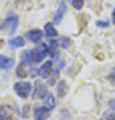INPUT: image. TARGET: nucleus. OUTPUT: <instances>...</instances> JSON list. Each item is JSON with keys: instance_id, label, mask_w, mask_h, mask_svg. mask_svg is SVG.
Returning a JSON list of instances; mask_svg holds the SVG:
<instances>
[{"instance_id": "obj_15", "label": "nucleus", "mask_w": 115, "mask_h": 120, "mask_svg": "<svg viewBox=\"0 0 115 120\" xmlns=\"http://www.w3.org/2000/svg\"><path fill=\"white\" fill-rule=\"evenodd\" d=\"M24 44H26V40H24V38H21V36H16V38H13L9 40V45L12 48L23 47Z\"/></svg>"}, {"instance_id": "obj_16", "label": "nucleus", "mask_w": 115, "mask_h": 120, "mask_svg": "<svg viewBox=\"0 0 115 120\" xmlns=\"http://www.w3.org/2000/svg\"><path fill=\"white\" fill-rule=\"evenodd\" d=\"M27 75H28V69H27V65H26V64H23V63L17 65V67H16V76H17V77H21V79H23V77H26Z\"/></svg>"}, {"instance_id": "obj_12", "label": "nucleus", "mask_w": 115, "mask_h": 120, "mask_svg": "<svg viewBox=\"0 0 115 120\" xmlns=\"http://www.w3.org/2000/svg\"><path fill=\"white\" fill-rule=\"evenodd\" d=\"M48 55L51 57H58V40H50L48 41Z\"/></svg>"}, {"instance_id": "obj_7", "label": "nucleus", "mask_w": 115, "mask_h": 120, "mask_svg": "<svg viewBox=\"0 0 115 120\" xmlns=\"http://www.w3.org/2000/svg\"><path fill=\"white\" fill-rule=\"evenodd\" d=\"M38 72H39V75H40L42 79H48V77L51 76V73H52V61L48 60V61H46V63H43V65L39 68Z\"/></svg>"}, {"instance_id": "obj_5", "label": "nucleus", "mask_w": 115, "mask_h": 120, "mask_svg": "<svg viewBox=\"0 0 115 120\" xmlns=\"http://www.w3.org/2000/svg\"><path fill=\"white\" fill-rule=\"evenodd\" d=\"M43 36H44V34H43V31L39 30V28L31 30V31H28V32L26 34V38L28 39L30 41H32V43H36V44H40Z\"/></svg>"}, {"instance_id": "obj_8", "label": "nucleus", "mask_w": 115, "mask_h": 120, "mask_svg": "<svg viewBox=\"0 0 115 120\" xmlns=\"http://www.w3.org/2000/svg\"><path fill=\"white\" fill-rule=\"evenodd\" d=\"M15 64V61H13L11 57L5 55H0V69H4V71H8L11 69Z\"/></svg>"}, {"instance_id": "obj_19", "label": "nucleus", "mask_w": 115, "mask_h": 120, "mask_svg": "<svg viewBox=\"0 0 115 120\" xmlns=\"http://www.w3.org/2000/svg\"><path fill=\"white\" fill-rule=\"evenodd\" d=\"M71 4L75 9H82L83 8V5H84V0H71Z\"/></svg>"}, {"instance_id": "obj_10", "label": "nucleus", "mask_w": 115, "mask_h": 120, "mask_svg": "<svg viewBox=\"0 0 115 120\" xmlns=\"http://www.w3.org/2000/svg\"><path fill=\"white\" fill-rule=\"evenodd\" d=\"M55 96L52 94H50V92H47V95L43 98V105H44V108H47L48 111H51V109H54L55 108Z\"/></svg>"}, {"instance_id": "obj_14", "label": "nucleus", "mask_w": 115, "mask_h": 120, "mask_svg": "<svg viewBox=\"0 0 115 120\" xmlns=\"http://www.w3.org/2000/svg\"><path fill=\"white\" fill-rule=\"evenodd\" d=\"M56 94H58V98H64L66 94H67V84L64 80H60L58 83V86H56Z\"/></svg>"}, {"instance_id": "obj_17", "label": "nucleus", "mask_w": 115, "mask_h": 120, "mask_svg": "<svg viewBox=\"0 0 115 120\" xmlns=\"http://www.w3.org/2000/svg\"><path fill=\"white\" fill-rule=\"evenodd\" d=\"M21 63L23 64H31V51H24L21 53Z\"/></svg>"}, {"instance_id": "obj_3", "label": "nucleus", "mask_w": 115, "mask_h": 120, "mask_svg": "<svg viewBox=\"0 0 115 120\" xmlns=\"http://www.w3.org/2000/svg\"><path fill=\"white\" fill-rule=\"evenodd\" d=\"M13 91L16 92V95L21 99H27L31 95L32 91V84L30 82H17L13 86Z\"/></svg>"}, {"instance_id": "obj_24", "label": "nucleus", "mask_w": 115, "mask_h": 120, "mask_svg": "<svg viewBox=\"0 0 115 120\" xmlns=\"http://www.w3.org/2000/svg\"><path fill=\"white\" fill-rule=\"evenodd\" d=\"M1 28H3V23H0V30H1Z\"/></svg>"}, {"instance_id": "obj_6", "label": "nucleus", "mask_w": 115, "mask_h": 120, "mask_svg": "<svg viewBox=\"0 0 115 120\" xmlns=\"http://www.w3.org/2000/svg\"><path fill=\"white\" fill-rule=\"evenodd\" d=\"M47 86L43 84L42 82H36L35 83V88H34V95L32 98L34 99H43L46 95H47Z\"/></svg>"}, {"instance_id": "obj_2", "label": "nucleus", "mask_w": 115, "mask_h": 120, "mask_svg": "<svg viewBox=\"0 0 115 120\" xmlns=\"http://www.w3.org/2000/svg\"><path fill=\"white\" fill-rule=\"evenodd\" d=\"M17 26H19V16H17L15 12H9L5 17L4 23H3V28L7 30L8 34H15L17 30Z\"/></svg>"}, {"instance_id": "obj_21", "label": "nucleus", "mask_w": 115, "mask_h": 120, "mask_svg": "<svg viewBox=\"0 0 115 120\" xmlns=\"http://www.w3.org/2000/svg\"><path fill=\"white\" fill-rule=\"evenodd\" d=\"M108 80H110V82H112L115 84V72H112L110 76H108Z\"/></svg>"}, {"instance_id": "obj_1", "label": "nucleus", "mask_w": 115, "mask_h": 120, "mask_svg": "<svg viewBox=\"0 0 115 120\" xmlns=\"http://www.w3.org/2000/svg\"><path fill=\"white\" fill-rule=\"evenodd\" d=\"M48 55V45L47 44L40 43L38 47L31 51V63H40L46 59V56Z\"/></svg>"}, {"instance_id": "obj_22", "label": "nucleus", "mask_w": 115, "mask_h": 120, "mask_svg": "<svg viewBox=\"0 0 115 120\" xmlns=\"http://www.w3.org/2000/svg\"><path fill=\"white\" fill-rule=\"evenodd\" d=\"M107 120H115V115H114V113L108 115V116H107Z\"/></svg>"}, {"instance_id": "obj_9", "label": "nucleus", "mask_w": 115, "mask_h": 120, "mask_svg": "<svg viewBox=\"0 0 115 120\" xmlns=\"http://www.w3.org/2000/svg\"><path fill=\"white\" fill-rule=\"evenodd\" d=\"M66 11H67V5H66L64 1H62L59 4V7H58V11H56L55 16H54V23H55V24H59V23L62 22V19H63Z\"/></svg>"}, {"instance_id": "obj_4", "label": "nucleus", "mask_w": 115, "mask_h": 120, "mask_svg": "<svg viewBox=\"0 0 115 120\" xmlns=\"http://www.w3.org/2000/svg\"><path fill=\"white\" fill-rule=\"evenodd\" d=\"M15 115V109L9 104H1L0 105V120H11Z\"/></svg>"}, {"instance_id": "obj_23", "label": "nucleus", "mask_w": 115, "mask_h": 120, "mask_svg": "<svg viewBox=\"0 0 115 120\" xmlns=\"http://www.w3.org/2000/svg\"><path fill=\"white\" fill-rule=\"evenodd\" d=\"M111 16H112V23L115 24V8H114V11H112V15H111Z\"/></svg>"}, {"instance_id": "obj_18", "label": "nucleus", "mask_w": 115, "mask_h": 120, "mask_svg": "<svg viewBox=\"0 0 115 120\" xmlns=\"http://www.w3.org/2000/svg\"><path fill=\"white\" fill-rule=\"evenodd\" d=\"M60 45H62V48L67 49V48L71 45V39H70V38H66V36H63V38L60 39Z\"/></svg>"}, {"instance_id": "obj_20", "label": "nucleus", "mask_w": 115, "mask_h": 120, "mask_svg": "<svg viewBox=\"0 0 115 120\" xmlns=\"http://www.w3.org/2000/svg\"><path fill=\"white\" fill-rule=\"evenodd\" d=\"M96 26L98 27H107L108 26V23H106V22H96Z\"/></svg>"}, {"instance_id": "obj_11", "label": "nucleus", "mask_w": 115, "mask_h": 120, "mask_svg": "<svg viewBox=\"0 0 115 120\" xmlns=\"http://www.w3.org/2000/svg\"><path fill=\"white\" fill-rule=\"evenodd\" d=\"M48 113H50V111H48L47 108L44 107H39L35 109V120H47L48 119Z\"/></svg>"}, {"instance_id": "obj_13", "label": "nucleus", "mask_w": 115, "mask_h": 120, "mask_svg": "<svg viewBox=\"0 0 115 120\" xmlns=\"http://www.w3.org/2000/svg\"><path fill=\"white\" fill-rule=\"evenodd\" d=\"M44 34H46L47 38H55L56 35H58V31H56L54 23H47L44 26Z\"/></svg>"}]
</instances>
